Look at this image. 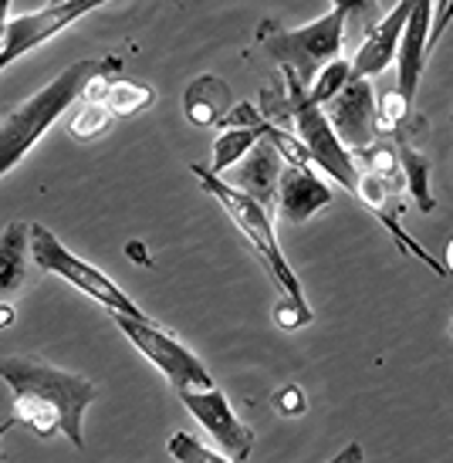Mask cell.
<instances>
[{"label":"cell","mask_w":453,"mask_h":463,"mask_svg":"<svg viewBox=\"0 0 453 463\" xmlns=\"http://www.w3.org/2000/svg\"><path fill=\"white\" fill-rule=\"evenodd\" d=\"M416 11V0H396V7L389 14L379 17L376 27L365 31L359 52L352 54V71L355 78H373L382 75L392 61H396V52H400V41L406 34V24Z\"/></svg>","instance_id":"obj_11"},{"label":"cell","mask_w":453,"mask_h":463,"mask_svg":"<svg viewBox=\"0 0 453 463\" xmlns=\"http://www.w3.org/2000/svg\"><path fill=\"white\" fill-rule=\"evenodd\" d=\"M11 4L14 0H0V44H4V34H7V24H11Z\"/></svg>","instance_id":"obj_27"},{"label":"cell","mask_w":453,"mask_h":463,"mask_svg":"<svg viewBox=\"0 0 453 463\" xmlns=\"http://www.w3.org/2000/svg\"><path fill=\"white\" fill-rule=\"evenodd\" d=\"M186 412L196 423L207 430V437L217 443V450L227 453L233 463H244L254 450V430L233 412L231 399L221 389H190V392H176Z\"/></svg>","instance_id":"obj_9"},{"label":"cell","mask_w":453,"mask_h":463,"mask_svg":"<svg viewBox=\"0 0 453 463\" xmlns=\"http://www.w3.org/2000/svg\"><path fill=\"white\" fill-rule=\"evenodd\" d=\"M433 14H437V0H416V11L406 24V34L396 52V91L406 105H413L416 91H420V78L429 58V34H433Z\"/></svg>","instance_id":"obj_12"},{"label":"cell","mask_w":453,"mask_h":463,"mask_svg":"<svg viewBox=\"0 0 453 463\" xmlns=\"http://www.w3.org/2000/svg\"><path fill=\"white\" fill-rule=\"evenodd\" d=\"M14 426H17V423H14V420H4V423H0V439L7 437V433H11ZM0 460H4V450H0Z\"/></svg>","instance_id":"obj_28"},{"label":"cell","mask_w":453,"mask_h":463,"mask_svg":"<svg viewBox=\"0 0 453 463\" xmlns=\"http://www.w3.org/2000/svg\"><path fill=\"white\" fill-rule=\"evenodd\" d=\"M352 21V11L345 4H335L328 14L315 17L311 24L301 27H260V48L274 58L281 71H291L305 89L318 78L325 65H332L342 58L345 44V27Z\"/></svg>","instance_id":"obj_4"},{"label":"cell","mask_w":453,"mask_h":463,"mask_svg":"<svg viewBox=\"0 0 453 463\" xmlns=\"http://www.w3.org/2000/svg\"><path fill=\"white\" fill-rule=\"evenodd\" d=\"M190 173H193L196 180H200V186L223 206V213L233 220V227L244 233V241L250 244V250L258 254L260 264H264L268 274H271V281L278 284L281 298L295 301V305H308L298 274H295V268L288 264L285 250H281V244H278L271 210H268L264 203H258V200H250L247 194H241V190L231 186L223 176L210 173V166H203V163H190Z\"/></svg>","instance_id":"obj_3"},{"label":"cell","mask_w":453,"mask_h":463,"mask_svg":"<svg viewBox=\"0 0 453 463\" xmlns=\"http://www.w3.org/2000/svg\"><path fill=\"white\" fill-rule=\"evenodd\" d=\"M285 166L288 163H285V156L278 153V146L268 139H260L258 146L237 163V169H233V176L227 183L271 210L274 200H278V183H281Z\"/></svg>","instance_id":"obj_14"},{"label":"cell","mask_w":453,"mask_h":463,"mask_svg":"<svg viewBox=\"0 0 453 463\" xmlns=\"http://www.w3.org/2000/svg\"><path fill=\"white\" fill-rule=\"evenodd\" d=\"M0 379L14 396V423L27 426L41 439L61 433L75 450H85V412L99 396L91 379L27 355H4Z\"/></svg>","instance_id":"obj_1"},{"label":"cell","mask_w":453,"mask_h":463,"mask_svg":"<svg viewBox=\"0 0 453 463\" xmlns=\"http://www.w3.org/2000/svg\"><path fill=\"white\" fill-rule=\"evenodd\" d=\"M352 78H355V71H352V58H338V61H332V65H325L322 71H318V78L311 81V89H308V99L325 109L338 91L349 85Z\"/></svg>","instance_id":"obj_20"},{"label":"cell","mask_w":453,"mask_h":463,"mask_svg":"<svg viewBox=\"0 0 453 463\" xmlns=\"http://www.w3.org/2000/svg\"><path fill=\"white\" fill-rule=\"evenodd\" d=\"M231 89L227 81L217 75H200L193 78L186 91H183V112L193 126H223V118L231 112Z\"/></svg>","instance_id":"obj_16"},{"label":"cell","mask_w":453,"mask_h":463,"mask_svg":"<svg viewBox=\"0 0 453 463\" xmlns=\"http://www.w3.org/2000/svg\"><path fill=\"white\" fill-rule=\"evenodd\" d=\"M450 332H453V325H450Z\"/></svg>","instance_id":"obj_31"},{"label":"cell","mask_w":453,"mask_h":463,"mask_svg":"<svg viewBox=\"0 0 453 463\" xmlns=\"http://www.w3.org/2000/svg\"><path fill=\"white\" fill-rule=\"evenodd\" d=\"M156 91L143 81H112V89L105 95V109L112 112V116H136V112H143L146 105H153Z\"/></svg>","instance_id":"obj_19"},{"label":"cell","mask_w":453,"mask_h":463,"mask_svg":"<svg viewBox=\"0 0 453 463\" xmlns=\"http://www.w3.org/2000/svg\"><path fill=\"white\" fill-rule=\"evenodd\" d=\"M453 24V0H437V14H433V34H429V52L440 44V38Z\"/></svg>","instance_id":"obj_25"},{"label":"cell","mask_w":453,"mask_h":463,"mask_svg":"<svg viewBox=\"0 0 453 463\" xmlns=\"http://www.w3.org/2000/svg\"><path fill=\"white\" fill-rule=\"evenodd\" d=\"M31 260V223L14 220L0 231V308L24 288Z\"/></svg>","instance_id":"obj_15"},{"label":"cell","mask_w":453,"mask_h":463,"mask_svg":"<svg viewBox=\"0 0 453 463\" xmlns=\"http://www.w3.org/2000/svg\"><path fill=\"white\" fill-rule=\"evenodd\" d=\"M48 4H65V0H48Z\"/></svg>","instance_id":"obj_30"},{"label":"cell","mask_w":453,"mask_h":463,"mask_svg":"<svg viewBox=\"0 0 453 463\" xmlns=\"http://www.w3.org/2000/svg\"><path fill=\"white\" fill-rule=\"evenodd\" d=\"M396 149H400L406 194L413 196V203L420 206L423 213H429V210L437 206V200H433V190H429V163H427V156L420 153V149H413L410 142H400Z\"/></svg>","instance_id":"obj_18"},{"label":"cell","mask_w":453,"mask_h":463,"mask_svg":"<svg viewBox=\"0 0 453 463\" xmlns=\"http://www.w3.org/2000/svg\"><path fill=\"white\" fill-rule=\"evenodd\" d=\"M332 4H335V0H332Z\"/></svg>","instance_id":"obj_32"},{"label":"cell","mask_w":453,"mask_h":463,"mask_svg":"<svg viewBox=\"0 0 453 463\" xmlns=\"http://www.w3.org/2000/svg\"><path fill=\"white\" fill-rule=\"evenodd\" d=\"M447 270H450V278H453V241H450V247H447Z\"/></svg>","instance_id":"obj_29"},{"label":"cell","mask_w":453,"mask_h":463,"mask_svg":"<svg viewBox=\"0 0 453 463\" xmlns=\"http://www.w3.org/2000/svg\"><path fill=\"white\" fill-rule=\"evenodd\" d=\"M332 196H335L332 186L311 166H285L281 183H278L274 210L288 223H305V220H311L318 210L332 203Z\"/></svg>","instance_id":"obj_13"},{"label":"cell","mask_w":453,"mask_h":463,"mask_svg":"<svg viewBox=\"0 0 453 463\" xmlns=\"http://www.w3.org/2000/svg\"><path fill=\"white\" fill-rule=\"evenodd\" d=\"M325 116L349 153H365L379 139V102L369 78H352L349 85L325 105Z\"/></svg>","instance_id":"obj_10"},{"label":"cell","mask_w":453,"mask_h":463,"mask_svg":"<svg viewBox=\"0 0 453 463\" xmlns=\"http://www.w3.org/2000/svg\"><path fill=\"white\" fill-rule=\"evenodd\" d=\"M274 406H278L281 416H301L305 412V392L298 386H285L274 396Z\"/></svg>","instance_id":"obj_24"},{"label":"cell","mask_w":453,"mask_h":463,"mask_svg":"<svg viewBox=\"0 0 453 463\" xmlns=\"http://www.w3.org/2000/svg\"><path fill=\"white\" fill-rule=\"evenodd\" d=\"M281 75H285V91H288V118H291L295 136L301 139L308 159L355 196V190H359V176H363L355 153L345 149V142L338 139V132L332 129V122H328V116H325V109L311 102L308 89L301 85L298 78L291 75V71H281Z\"/></svg>","instance_id":"obj_5"},{"label":"cell","mask_w":453,"mask_h":463,"mask_svg":"<svg viewBox=\"0 0 453 463\" xmlns=\"http://www.w3.org/2000/svg\"><path fill=\"white\" fill-rule=\"evenodd\" d=\"M109 118H112V112L105 109V102H85L75 116H71L68 132H71L75 139H95V136H102V132L109 129Z\"/></svg>","instance_id":"obj_22"},{"label":"cell","mask_w":453,"mask_h":463,"mask_svg":"<svg viewBox=\"0 0 453 463\" xmlns=\"http://www.w3.org/2000/svg\"><path fill=\"white\" fill-rule=\"evenodd\" d=\"M31 260L38 264L41 270H48L54 278H61L68 281L71 288H78L81 295H89L91 301H99L109 315H132V318H146V311L132 301L122 288H118L109 274L89 264V260H81L78 254H71L61 241H58V233L48 231V227H41V223H31Z\"/></svg>","instance_id":"obj_6"},{"label":"cell","mask_w":453,"mask_h":463,"mask_svg":"<svg viewBox=\"0 0 453 463\" xmlns=\"http://www.w3.org/2000/svg\"><path fill=\"white\" fill-rule=\"evenodd\" d=\"M116 328L132 345L139 348V355H146V362H153L159 373L166 375V383L176 392H190V389H213V375L200 362V355H193L190 348L183 345L180 338H173L169 332H163V325H156L149 315L146 318H132V315H112Z\"/></svg>","instance_id":"obj_7"},{"label":"cell","mask_w":453,"mask_h":463,"mask_svg":"<svg viewBox=\"0 0 453 463\" xmlns=\"http://www.w3.org/2000/svg\"><path fill=\"white\" fill-rule=\"evenodd\" d=\"M328 463H363V443H345Z\"/></svg>","instance_id":"obj_26"},{"label":"cell","mask_w":453,"mask_h":463,"mask_svg":"<svg viewBox=\"0 0 453 463\" xmlns=\"http://www.w3.org/2000/svg\"><path fill=\"white\" fill-rule=\"evenodd\" d=\"M169 457H173V463H233L227 453L213 450V447H207V443H200L196 437H190V433H173L166 443Z\"/></svg>","instance_id":"obj_21"},{"label":"cell","mask_w":453,"mask_h":463,"mask_svg":"<svg viewBox=\"0 0 453 463\" xmlns=\"http://www.w3.org/2000/svg\"><path fill=\"white\" fill-rule=\"evenodd\" d=\"M311 318H315V311H311L308 305H295V301H288V298H281V301L274 305V325L285 328V332L305 328Z\"/></svg>","instance_id":"obj_23"},{"label":"cell","mask_w":453,"mask_h":463,"mask_svg":"<svg viewBox=\"0 0 453 463\" xmlns=\"http://www.w3.org/2000/svg\"><path fill=\"white\" fill-rule=\"evenodd\" d=\"M105 4H112V0H65V4H44L41 11L11 17L4 44H0V71L14 65L17 58H24L27 52H34L38 44L52 41L54 34H61L65 27L81 21L85 14L105 7Z\"/></svg>","instance_id":"obj_8"},{"label":"cell","mask_w":453,"mask_h":463,"mask_svg":"<svg viewBox=\"0 0 453 463\" xmlns=\"http://www.w3.org/2000/svg\"><path fill=\"white\" fill-rule=\"evenodd\" d=\"M268 129H271V118L260 122V126H223L213 139V156H210V173L217 176H227V169H233L241 159H244L260 139H268Z\"/></svg>","instance_id":"obj_17"},{"label":"cell","mask_w":453,"mask_h":463,"mask_svg":"<svg viewBox=\"0 0 453 463\" xmlns=\"http://www.w3.org/2000/svg\"><path fill=\"white\" fill-rule=\"evenodd\" d=\"M112 61L116 58H81L75 65H68L65 71H58L44 89H38L14 112L0 118V180L14 166L24 163V156L38 146L41 136L52 129L78 99H85V89L91 85V78L102 75Z\"/></svg>","instance_id":"obj_2"}]
</instances>
